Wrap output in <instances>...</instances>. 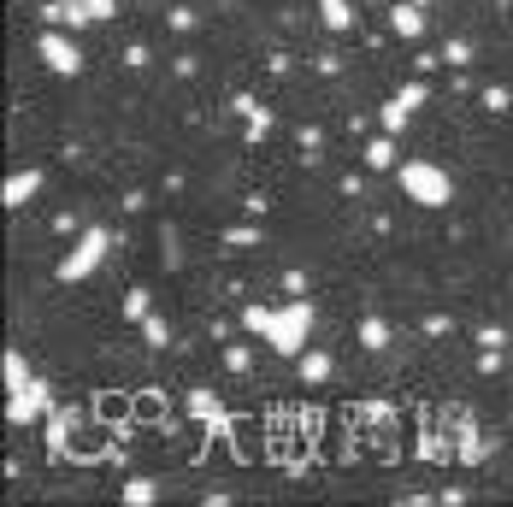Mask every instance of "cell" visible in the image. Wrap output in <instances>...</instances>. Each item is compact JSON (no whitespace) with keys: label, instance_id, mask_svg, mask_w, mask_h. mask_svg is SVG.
Segmentation results:
<instances>
[{"label":"cell","instance_id":"cell-1","mask_svg":"<svg viewBox=\"0 0 513 507\" xmlns=\"http://www.w3.org/2000/svg\"><path fill=\"white\" fill-rule=\"evenodd\" d=\"M313 324H319V307L313 301H289V307H271L266 319V342L271 354H284V360H295V354H307V342H313Z\"/></svg>","mask_w":513,"mask_h":507},{"label":"cell","instance_id":"cell-2","mask_svg":"<svg viewBox=\"0 0 513 507\" xmlns=\"http://www.w3.org/2000/svg\"><path fill=\"white\" fill-rule=\"evenodd\" d=\"M396 184L414 207H449V201H455V177H449L437 159H407V166H396Z\"/></svg>","mask_w":513,"mask_h":507},{"label":"cell","instance_id":"cell-3","mask_svg":"<svg viewBox=\"0 0 513 507\" xmlns=\"http://www.w3.org/2000/svg\"><path fill=\"white\" fill-rule=\"evenodd\" d=\"M107 248H113V230H107V225H89L83 236H77V248L59 260V283H83V278H95V266L107 260Z\"/></svg>","mask_w":513,"mask_h":507},{"label":"cell","instance_id":"cell-4","mask_svg":"<svg viewBox=\"0 0 513 507\" xmlns=\"http://www.w3.org/2000/svg\"><path fill=\"white\" fill-rule=\"evenodd\" d=\"M36 54H42V65L59 71V77H77V71H83V47H77L65 30H42V36H36Z\"/></svg>","mask_w":513,"mask_h":507},{"label":"cell","instance_id":"cell-5","mask_svg":"<svg viewBox=\"0 0 513 507\" xmlns=\"http://www.w3.org/2000/svg\"><path fill=\"white\" fill-rule=\"evenodd\" d=\"M42 413H54V408H47V383L42 378H30L24 390H6V419H13V425H36Z\"/></svg>","mask_w":513,"mask_h":507},{"label":"cell","instance_id":"cell-6","mask_svg":"<svg viewBox=\"0 0 513 507\" xmlns=\"http://www.w3.org/2000/svg\"><path fill=\"white\" fill-rule=\"evenodd\" d=\"M425 95H431V83H401L396 95L384 100V130H389V136H401V130H407V118L425 107Z\"/></svg>","mask_w":513,"mask_h":507},{"label":"cell","instance_id":"cell-7","mask_svg":"<svg viewBox=\"0 0 513 507\" xmlns=\"http://www.w3.org/2000/svg\"><path fill=\"white\" fill-rule=\"evenodd\" d=\"M389 30H396L401 42H425V0H401L396 13H389Z\"/></svg>","mask_w":513,"mask_h":507},{"label":"cell","instance_id":"cell-8","mask_svg":"<svg viewBox=\"0 0 513 507\" xmlns=\"http://www.w3.org/2000/svg\"><path fill=\"white\" fill-rule=\"evenodd\" d=\"M42 171H13V177H6V189H0V201H6V207H24V201H36L42 195Z\"/></svg>","mask_w":513,"mask_h":507},{"label":"cell","instance_id":"cell-9","mask_svg":"<svg viewBox=\"0 0 513 507\" xmlns=\"http://www.w3.org/2000/svg\"><path fill=\"white\" fill-rule=\"evenodd\" d=\"M319 18H325L330 36H348V30H355V6H348V0H319Z\"/></svg>","mask_w":513,"mask_h":507},{"label":"cell","instance_id":"cell-10","mask_svg":"<svg viewBox=\"0 0 513 507\" xmlns=\"http://www.w3.org/2000/svg\"><path fill=\"white\" fill-rule=\"evenodd\" d=\"M0 378H6V390H24L36 372H30V360H24L18 348H6V360H0Z\"/></svg>","mask_w":513,"mask_h":507},{"label":"cell","instance_id":"cell-11","mask_svg":"<svg viewBox=\"0 0 513 507\" xmlns=\"http://www.w3.org/2000/svg\"><path fill=\"white\" fill-rule=\"evenodd\" d=\"M366 166H372V171H389V166H396V136H389V130L366 142Z\"/></svg>","mask_w":513,"mask_h":507},{"label":"cell","instance_id":"cell-12","mask_svg":"<svg viewBox=\"0 0 513 507\" xmlns=\"http://www.w3.org/2000/svg\"><path fill=\"white\" fill-rule=\"evenodd\" d=\"M295 372H301V383H325L330 378V354H295Z\"/></svg>","mask_w":513,"mask_h":507},{"label":"cell","instance_id":"cell-13","mask_svg":"<svg viewBox=\"0 0 513 507\" xmlns=\"http://www.w3.org/2000/svg\"><path fill=\"white\" fill-rule=\"evenodd\" d=\"M189 413H195V419H225V408H218L213 390H189Z\"/></svg>","mask_w":513,"mask_h":507},{"label":"cell","instance_id":"cell-14","mask_svg":"<svg viewBox=\"0 0 513 507\" xmlns=\"http://www.w3.org/2000/svg\"><path fill=\"white\" fill-rule=\"evenodd\" d=\"M236 107H243V118H248V136H266V125H271V113H266V107H260V100H236Z\"/></svg>","mask_w":513,"mask_h":507},{"label":"cell","instance_id":"cell-15","mask_svg":"<svg viewBox=\"0 0 513 507\" xmlns=\"http://www.w3.org/2000/svg\"><path fill=\"white\" fill-rule=\"evenodd\" d=\"M360 342H366V348H384V342H389V324L384 319H366V324H360Z\"/></svg>","mask_w":513,"mask_h":507},{"label":"cell","instance_id":"cell-16","mask_svg":"<svg viewBox=\"0 0 513 507\" xmlns=\"http://www.w3.org/2000/svg\"><path fill=\"white\" fill-rule=\"evenodd\" d=\"M65 437H72V419H59V413H54V419H47V449L65 454Z\"/></svg>","mask_w":513,"mask_h":507},{"label":"cell","instance_id":"cell-17","mask_svg":"<svg viewBox=\"0 0 513 507\" xmlns=\"http://www.w3.org/2000/svg\"><path fill=\"white\" fill-rule=\"evenodd\" d=\"M124 313H130L136 324H142V319H154V307H148V289H130V296H124Z\"/></svg>","mask_w":513,"mask_h":507},{"label":"cell","instance_id":"cell-18","mask_svg":"<svg viewBox=\"0 0 513 507\" xmlns=\"http://www.w3.org/2000/svg\"><path fill=\"white\" fill-rule=\"evenodd\" d=\"M154 495H159L154 478H130V484H124V502H154Z\"/></svg>","mask_w":513,"mask_h":507},{"label":"cell","instance_id":"cell-19","mask_svg":"<svg viewBox=\"0 0 513 507\" xmlns=\"http://www.w3.org/2000/svg\"><path fill=\"white\" fill-rule=\"evenodd\" d=\"M266 319L271 307H243V331H254V337H266Z\"/></svg>","mask_w":513,"mask_h":507},{"label":"cell","instance_id":"cell-20","mask_svg":"<svg viewBox=\"0 0 513 507\" xmlns=\"http://www.w3.org/2000/svg\"><path fill=\"white\" fill-rule=\"evenodd\" d=\"M142 337L154 342V348H166V342H171V331H166V324H159V319H142Z\"/></svg>","mask_w":513,"mask_h":507},{"label":"cell","instance_id":"cell-21","mask_svg":"<svg viewBox=\"0 0 513 507\" xmlns=\"http://www.w3.org/2000/svg\"><path fill=\"white\" fill-rule=\"evenodd\" d=\"M484 107L490 113H508V89H484Z\"/></svg>","mask_w":513,"mask_h":507},{"label":"cell","instance_id":"cell-22","mask_svg":"<svg viewBox=\"0 0 513 507\" xmlns=\"http://www.w3.org/2000/svg\"><path fill=\"white\" fill-rule=\"evenodd\" d=\"M478 342H490V348H501V342H508V331H501V324H484V331H478Z\"/></svg>","mask_w":513,"mask_h":507},{"label":"cell","instance_id":"cell-23","mask_svg":"<svg viewBox=\"0 0 513 507\" xmlns=\"http://www.w3.org/2000/svg\"><path fill=\"white\" fill-rule=\"evenodd\" d=\"M442 54L455 59V65H466V59H472V42H449V47H442Z\"/></svg>","mask_w":513,"mask_h":507},{"label":"cell","instance_id":"cell-24","mask_svg":"<svg viewBox=\"0 0 513 507\" xmlns=\"http://www.w3.org/2000/svg\"><path fill=\"white\" fill-rule=\"evenodd\" d=\"M77 6H89V13H95V18H107V13H113V6H118V0H77Z\"/></svg>","mask_w":513,"mask_h":507}]
</instances>
